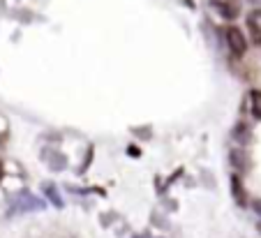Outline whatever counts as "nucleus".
Here are the masks:
<instances>
[{
  "instance_id": "obj_8",
  "label": "nucleus",
  "mask_w": 261,
  "mask_h": 238,
  "mask_svg": "<svg viewBox=\"0 0 261 238\" xmlns=\"http://www.w3.org/2000/svg\"><path fill=\"white\" fill-rule=\"evenodd\" d=\"M132 238H158V236H150V233H139V236H132Z\"/></svg>"
},
{
  "instance_id": "obj_1",
  "label": "nucleus",
  "mask_w": 261,
  "mask_h": 238,
  "mask_svg": "<svg viewBox=\"0 0 261 238\" xmlns=\"http://www.w3.org/2000/svg\"><path fill=\"white\" fill-rule=\"evenodd\" d=\"M224 40H227L229 51H231L236 58L245 56V51H247V40H245V35H243L241 28H236V25H229V28L224 30Z\"/></svg>"
},
{
  "instance_id": "obj_2",
  "label": "nucleus",
  "mask_w": 261,
  "mask_h": 238,
  "mask_svg": "<svg viewBox=\"0 0 261 238\" xmlns=\"http://www.w3.org/2000/svg\"><path fill=\"white\" fill-rule=\"evenodd\" d=\"M247 30H250V35H252V42L256 46H261V10H254L247 16Z\"/></svg>"
},
{
  "instance_id": "obj_3",
  "label": "nucleus",
  "mask_w": 261,
  "mask_h": 238,
  "mask_svg": "<svg viewBox=\"0 0 261 238\" xmlns=\"http://www.w3.org/2000/svg\"><path fill=\"white\" fill-rule=\"evenodd\" d=\"M215 7L220 10V14L224 16L227 21H233L238 16V12H241V7H238L236 0H217Z\"/></svg>"
},
{
  "instance_id": "obj_4",
  "label": "nucleus",
  "mask_w": 261,
  "mask_h": 238,
  "mask_svg": "<svg viewBox=\"0 0 261 238\" xmlns=\"http://www.w3.org/2000/svg\"><path fill=\"white\" fill-rule=\"evenodd\" d=\"M250 111L256 120H261V90H252L250 93Z\"/></svg>"
},
{
  "instance_id": "obj_6",
  "label": "nucleus",
  "mask_w": 261,
  "mask_h": 238,
  "mask_svg": "<svg viewBox=\"0 0 261 238\" xmlns=\"http://www.w3.org/2000/svg\"><path fill=\"white\" fill-rule=\"evenodd\" d=\"M46 194H49V197H51V203H56V206H63V201H60V197H58V194H56V190L54 188H51V185H46Z\"/></svg>"
},
{
  "instance_id": "obj_5",
  "label": "nucleus",
  "mask_w": 261,
  "mask_h": 238,
  "mask_svg": "<svg viewBox=\"0 0 261 238\" xmlns=\"http://www.w3.org/2000/svg\"><path fill=\"white\" fill-rule=\"evenodd\" d=\"M231 192H233V199H236V203H245V190H243V185H241V178L238 176H233L231 178Z\"/></svg>"
},
{
  "instance_id": "obj_9",
  "label": "nucleus",
  "mask_w": 261,
  "mask_h": 238,
  "mask_svg": "<svg viewBox=\"0 0 261 238\" xmlns=\"http://www.w3.org/2000/svg\"><path fill=\"white\" fill-rule=\"evenodd\" d=\"M247 3H252V5H261V0H247Z\"/></svg>"
},
{
  "instance_id": "obj_10",
  "label": "nucleus",
  "mask_w": 261,
  "mask_h": 238,
  "mask_svg": "<svg viewBox=\"0 0 261 238\" xmlns=\"http://www.w3.org/2000/svg\"><path fill=\"white\" fill-rule=\"evenodd\" d=\"M0 176H3V167H0Z\"/></svg>"
},
{
  "instance_id": "obj_7",
  "label": "nucleus",
  "mask_w": 261,
  "mask_h": 238,
  "mask_svg": "<svg viewBox=\"0 0 261 238\" xmlns=\"http://www.w3.org/2000/svg\"><path fill=\"white\" fill-rule=\"evenodd\" d=\"M252 210L261 218V199H254V201H252Z\"/></svg>"
}]
</instances>
